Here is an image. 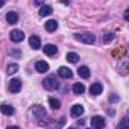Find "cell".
<instances>
[{"label":"cell","instance_id":"ac0fdd59","mask_svg":"<svg viewBox=\"0 0 129 129\" xmlns=\"http://www.w3.org/2000/svg\"><path fill=\"white\" fill-rule=\"evenodd\" d=\"M56 27H58L56 20H49V21L46 23V30H47V32H55Z\"/></svg>","mask_w":129,"mask_h":129},{"label":"cell","instance_id":"ffe728a7","mask_svg":"<svg viewBox=\"0 0 129 129\" xmlns=\"http://www.w3.org/2000/svg\"><path fill=\"white\" fill-rule=\"evenodd\" d=\"M66 58H67V61L72 62V64H76V62L79 61V55H78V53H73V52H69Z\"/></svg>","mask_w":129,"mask_h":129},{"label":"cell","instance_id":"52a82bcc","mask_svg":"<svg viewBox=\"0 0 129 129\" xmlns=\"http://www.w3.org/2000/svg\"><path fill=\"white\" fill-rule=\"evenodd\" d=\"M35 70L38 73H46V72H49V64L46 61H37L35 62Z\"/></svg>","mask_w":129,"mask_h":129},{"label":"cell","instance_id":"e0dca14e","mask_svg":"<svg viewBox=\"0 0 129 129\" xmlns=\"http://www.w3.org/2000/svg\"><path fill=\"white\" fill-rule=\"evenodd\" d=\"M50 14H52V6L43 5V6L40 8V15H41V17H47V15H50Z\"/></svg>","mask_w":129,"mask_h":129},{"label":"cell","instance_id":"5bb4252c","mask_svg":"<svg viewBox=\"0 0 129 129\" xmlns=\"http://www.w3.org/2000/svg\"><path fill=\"white\" fill-rule=\"evenodd\" d=\"M32 114L37 115V117H46V111H44V108L40 106V105H35V106L32 108Z\"/></svg>","mask_w":129,"mask_h":129},{"label":"cell","instance_id":"277c9868","mask_svg":"<svg viewBox=\"0 0 129 129\" xmlns=\"http://www.w3.org/2000/svg\"><path fill=\"white\" fill-rule=\"evenodd\" d=\"M8 88H9V91H11V93H18V91L21 90V81H20V79H17V78L11 79V81H9V84H8Z\"/></svg>","mask_w":129,"mask_h":129},{"label":"cell","instance_id":"d4e9b609","mask_svg":"<svg viewBox=\"0 0 129 129\" xmlns=\"http://www.w3.org/2000/svg\"><path fill=\"white\" fill-rule=\"evenodd\" d=\"M9 53H11V55H14V56H20V55H21V52L14 50V49H11V50H9Z\"/></svg>","mask_w":129,"mask_h":129},{"label":"cell","instance_id":"ba28073f","mask_svg":"<svg viewBox=\"0 0 129 129\" xmlns=\"http://www.w3.org/2000/svg\"><path fill=\"white\" fill-rule=\"evenodd\" d=\"M29 46H30L34 50H38V49H41V40H40V37H37V35H32V37L29 38Z\"/></svg>","mask_w":129,"mask_h":129},{"label":"cell","instance_id":"5b68a950","mask_svg":"<svg viewBox=\"0 0 129 129\" xmlns=\"http://www.w3.org/2000/svg\"><path fill=\"white\" fill-rule=\"evenodd\" d=\"M105 118L103 117H100V115H94L93 118H91V126L94 127V129H102V127H105Z\"/></svg>","mask_w":129,"mask_h":129},{"label":"cell","instance_id":"8992f818","mask_svg":"<svg viewBox=\"0 0 129 129\" xmlns=\"http://www.w3.org/2000/svg\"><path fill=\"white\" fill-rule=\"evenodd\" d=\"M58 75H59V78H62V79H70V78L73 76V72H72L69 67H59V69H58Z\"/></svg>","mask_w":129,"mask_h":129},{"label":"cell","instance_id":"44dd1931","mask_svg":"<svg viewBox=\"0 0 129 129\" xmlns=\"http://www.w3.org/2000/svg\"><path fill=\"white\" fill-rule=\"evenodd\" d=\"M49 105H50L52 109H58V108L61 106V102H59L56 97H49Z\"/></svg>","mask_w":129,"mask_h":129},{"label":"cell","instance_id":"7402d4cb","mask_svg":"<svg viewBox=\"0 0 129 129\" xmlns=\"http://www.w3.org/2000/svg\"><path fill=\"white\" fill-rule=\"evenodd\" d=\"M117 127H118V129H129V121H127V117H123V118L118 121Z\"/></svg>","mask_w":129,"mask_h":129},{"label":"cell","instance_id":"4316f807","mask_svg":"<svg viewBox=\"0 0 129 129\" xmlns=\"http://www.w3.org/2000/svg\"><path fill=\"white\" fill-rule=\"evenodd\" d=\"M3 5H5V2H3V0H0V8H2Z\"/></svg>","mask_w":129,"mask_h":129},{"label":"cell","instance_id":"9c48e42d","mask_svg":"<svg viewBox=\"0 0 129 129\" xmlns=\"http://www.w3.org/2000/svg\"><path fill=\"white\" fill-rule=\"evenodd\" d=\"M0 111H2V114H5V115H12L15 112L14 106L8 105V103H2V105H0Z\"/></svg>","mask_w":129,"mask_h":129},{"label":"cell","instance_id":"7a4b0ae2","mask_svg":"<svg viewBox=\"0 0 129 129\" xmlns=\"http://www.w3.org/2000/svg\"><path fill=\"white\" fill-rule=\"evenodd\" d=\"M43 85H44V88H46L47 91H53V90H56V88L59 87V82L56 81V78H55V76H49V78H46V79H44Z\"/></svg>","mask_w":129,"mask_h":129},{"label":"cell","instance_id":"83f0119b","mask_svg":"<svg viewBox=\"0 0 129 129\" xmlns=\"http://www.w3.org/2000/svg\"><path fill=\"white\" fill-rule=\"evenodd\" d=\"M69 129H73V127H69Z\"/></svg>","mask_w":129,"mask_h":129},{"label":"cell","instance_id":"7c38bea8","mask_svg":"<svg viewBox=\"0 0 129 129\" xmlns=\"http://www.w3.org/2000/svg\"><path fill=\"white\" fill-rule=\"evenodd\" d=\"M43 50H44V53L49 55V56H53V55L58 53V49H56V46H53V44H46Z\"/></svg>","mask_w":129,"mask_h":129},{"label":"cell","instance_id":"4fadbf2b","mask_svg":"<svg viewBox=\"0 0 129 129\" xmlns=\"http://www.w3.org/2000/svg\"><path fill=\"white\" fill-rule=\"evenodd\" d=\"M6 20H8V23H9V24H15V23L18 21V14H17V12H14V11H11V12H8V14H6Z\"/></svg>","mask_w":129,"mask_h":129},{"label":"cell","instance_id":"cb8c5ba5","mask_svg":"<svg viewBox=\"0 0 129 129\" xmlns=\"http://www.w3.org/2000/svg\"><path fill=\"white\" fill-rule=\"evenodd\" d=\"M109 102H111V103L118 102V96H117V94H114V93H112V94H109Z\"/></svg>","mask_w":129,"mask_h":129},{"label":"cell","instance_id":"3957f363","mask_svg":"<svg viewBox=\"0 0 129 129\" xmlns=\"http://www.w3.org/2000/svg\"><path fill=\"white\" fill-rule=\"evenodd\" d=\"M9 38H11V41H14V43H21V41L24 40V34H23V30H20V29H14V30H11Z\"/></svg>","mask_w":129,"mask_h":129},{"label":"cell","instance_id":"484cf974","mask_svg":"<svg viewBox=\"0 0 129 129\" xmlns=\"http://www.w3.org/2000/svg\"><path fill=\"white\" fill-rule=\"evenodd\" d=\"M8 129H20L18 126H8Z\"/></svg>","mask_w":129,"mask_h":129},{"label":"cell","instance_id":"9a60e30c","mask_svg":"<svg viewBox=\"0 0 129 129\" xmlns=\"http://www.w3.org/2000/svg\"><path fill=\"white\" fill-rule=\"evenodd\" d=\"M18 72V64L17 62H12V64H8V67H6V75H15Z\"/></svg>","mask_w":129,"mask_h":129},{"label":"cell","instance_id":"603a6c76","mask_svg":"<svg viewBox=\"0 0 129 129\" xmlns=\"http://www.w3.org/2000/svg\"><path fill=\"white\" fill-rule=\"evenodd\" d=\"M114 40V34H105V37H103V43H109V41H112Z\"/></svg>","mask_w":129,"mask_h":129},{"label":"cell","instance_id":"2e32d148","mask_svg":"<svg viewBox=\"0 0 129 129\" xmlns=\"http://www.w3.org/2000/svg\"><path fill=\"white\" fill-rule=\"evenodd\" d=\"M73 93H75V94H82V93H85V85L81 84V82L73 84Z\"/></svg>","mask_w":129,"mask_h":129},{"label":"cell","instance_id":"8fae6325","mask_svg":"<svg viewBox=\"0 0 129 129\" xmlns=\"http://www.w3.org/2000/svg\"><path fill=\"white\" fill-rule=\"evenodd\" d=\"M84 111H85V109H84L82 105H73L70 114H72V117H81V115L84 114Z\"/></svg>","mask_w":129,"mask_h":129},{"label":"cell","instance_id":"6da1fadb","mask_svg":"<svg viewBox=\"0 0 129 129\" xmlns=\"http://www.w3.org/2000/svg\"><path fill=\"white\" fill-rule=\"evenodd\" d=\"M75 38H76L78 41H81V43H85V44H94V41H96V37H94L93 34H90V32L76 34Z\"/></svg>","mask_w":129,"mask_h":129},{"label":"cell","instance_id":"30bf717a","mask_svg":"<svg viewBox=\"0 0 129 129\" xmlns=\"http://www.w3.org/2000/svg\"><path fill=\"white\" fill-rule=\"evenodd\" d=\"M102 91H103V87H102V84H99V82H96V84H93V85L90 87L91 96H99Z\"/></svg>","mask_w":129,"mask_h":129},{"label":"cell","instance_id":"d6986e66","mask_svg":"<svg viewBox=\"0 0 129 129\" xmlns=\"http://www.w3.org/2000/svg\"><path fill=\"white\" fill-rule=\"evenodd\" d=\"M78 75L84 79H88L90 78V69L88 67H79L78 69Z\"/></svg>","mask_w":129,"mask_h":129}]
</instances>
